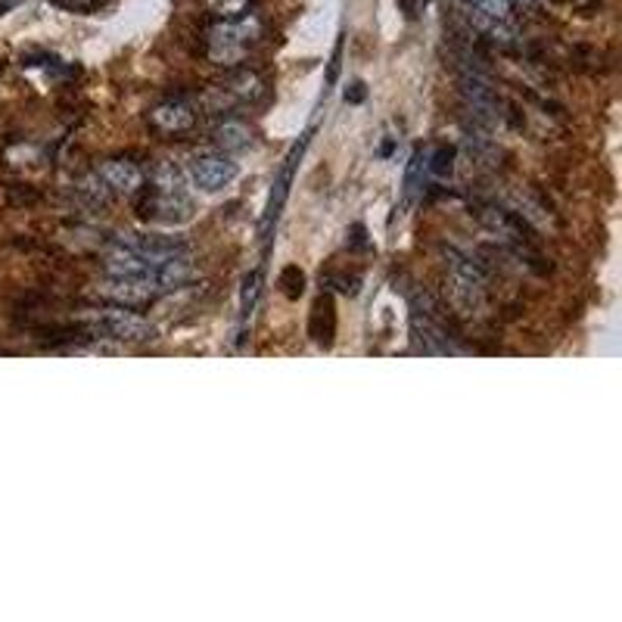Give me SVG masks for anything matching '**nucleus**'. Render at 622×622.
Wrapping results in <instances>:
<instances>
[{
	"mask_svg": "<svg viewBox=\"0 0 622 622\" xmlns=\"http://www.w3.org/2000/svg\"><path fill=\"white\" fill-rule=\"evenodd\" d=\"M135 196V212L143 221L181 224L194 215V199L184 191V177L175 169V162H159L150 175V184L140 187Z\"/></svg>",
	"mask_w": 622,
	"mask_h": 622,
	"instance_id": "obj_1",
	"label": "nucleus"
},
{
	"mask_svg": "<svg viewBox=\"0 0 622 622\" xmlns=\"http://www.w3.org/2000/svg\"><path fill=\"white\" fill-rule=\"evenodd\" d=\"M265 38V22L255 13H246L240 20H218L206 28V59L224 69H237L246 54L253 50L258 41Z\"/></svg>",
	"mask_w": 622,
	"mask_h": 622,
	"instance_id": "obj_2",
	"label": "nucleus"
},
{
	"mask_svg": "<svg viewBox=\"0 0 622 622\" xmlns=\"http://www.w3.org/2000/svg\"><path fill=\"white\" fill-rule=\"evenodd\" d=\"M84 327L91 333V339H110L122 346H140V343L153 339L150 321H143L135 309H125V306L94 309L84 318Z\"/></svg>",
	"mask_w": 622,
	"mask_h": 622,
	"instance_id": "obj_3",
	"label": "nucleus"
},
{
	"mask_svg": "<svg viewBox=\"0 0 622 622\" xmlns=\"http://www.w3.org/2000/svg\"><path fill=\"white\" fill-rule=\"evenodd\" d=\"M268 97V81L253 69H233L224 84L212 88L206 94V106L212 113H233L237 106H255Z\"/></svg>",
	"mask_w": 622,
	"mask_h": 622,
	"instance_id": "obj_4",
	"label": "nucleus"
},
{
	"mask_svg": "<svg viewBox=\"0 0 622 622\" xmlns=\"http://www.w3.org/2000/svg\"><path fill=\"white\" fill-rule=\"evenodd\" d=\"M147 128H150L153 135L165 137V140L191 135L196 128L194 106L184 97L159 100L153 110L147 113Z\"/></svg>",
	"mask_w": 622,
	"mask_h": 622,
	"instance_id": "obj_5",
	"label": "nucleus"
},
{
	"mask_svg": "<svg viewBox=\"0 0 622 622\" xmlns=\"http://www.w3.org/2000/svg\"><path fill=\"white\" fill-rule=\"evenodd\" d=\"M187 175L203 194H218L237 177V165L228 153H196L187 162Z\"/></svg>",
	"mask_w": 622,
	"mask_h": 622,
	"instance_id": "obj_6",
	"label": "nucleus"
},
{
	"mask_svg": "<svg viewBox=\"0 0 622 622\" xmlns=\"http://www.w3.org/2000/svg\"><path fill=\"white\" fill-rule=\"evenodd\" d=\"M100 296L110 302V306H125V309H140V306H150L156 296H162V290L156 287L153 277H110Z\"/></svg>",
	"mask_w": 622,
	"mask_h": 622,
	"instance_id": "obj_7",
	"label": "nucleus"
},
{
	"mask_svg": "<svg viewBox=\"0 0 622 622\" xmlns=\"http://www.w3.org/2000/svg\"><path fill=\"white\" fill-rule=\"evenodd\" d=\"M118 243L125 250L140 255L143 262H150V265H162L165 258L187 253V243L181 237H162V233H122Z\"/></svg>",
	"mask_w": 622,
	"mask_h": 622,
	"instance_id": "obj_8",
	"label": "nucleus"
},
{
	"mask_svg": "<svg viewBox=\"0 0 622 622\" xmlns=\"http://www.w3.org/2000/svg\"><path fill=\"white\" fill-rule=\"evenodd\" d=\"M94 175L113 196H135L143 187V172L128 159H106V162H100Z\"/></svg>",
	"mask_w": 622,
	"mask_h": 622,
	"instance_id": "obj_9",
	"label": "nucleus"
},
{
	"mask_svg": "<svg viewBox=\"0 0 622 622\" xmlns=\"http://www.w3.org/2000/svg\"><path fill=\"white\" fill-rule=\"evenodd\" d=\"M212 143L221 153H243L253 147V128L246 122L237 118H224L212 131Z\"/></svg>",
	"mask_w": 622,
	"mask_h": 622,
	"instance_id": "obj_10",
	"label": "nucleus"
},
{
	"mask_svg": "<svg viewBox=\"0 0 622 622\" xmlns=\"http://www.w3.org/2000/svg\"><path fill=\"white\" fill-rule=\"evenodd\" d=\"M424 169H427L429 177H436V181H446L451 177L454 172V147H436L433 153H424Z\"/></svg>",
	"mask_w": 622,
	"mask_h": 622,
	"instance_id": "obj_11",
	"label": "nucleus"
},
{
	"mask_svg": "<svg viewBox=\"0 0 622 622\" xmlns=\"http://www.w3.org/2000/svg\"><path fill=\"white\" fill-rule=\"evenodd\" d=\"M203 3H206L209 16L224 22V20H240V16H246V13H253L255 0H203Z\"/></svg>",
	"mask_w": 622,
	"mask_h": 622,
	"instance_id": "obj_12",
	"label": "nucleus"
},
{
	"mask_svg": "<svg viewBox=\"0 0 622 622\" xmlns=\"http://www.w3.org/2000/svg\"><path fill=\"white\" fill-rule=\"evenodd\" d=\"M424 175H427V169H424V150H417V153L411 156L408 175H405V199H411V196L424 187Z\"/></svg>",
	"mask_w": 622,
	"mask_h": 622,
	"instance_id": "obj_13",
	"label": "nucleus"
},
{
	"mask_svg": "<svg viewBox=\"0 0 622 622\" xmlns=\"http://www.w3.org/2000/svg\"><path fill=\"white\" fill-rule=\"evenodd\" d=\"M280 287H284V292H287L290 299H299V296H302V287H306V277H302L299 268H287V272L280 274Z\"/></svg>",
	"mask_w": 622,
	"mask_h": 622,
	"instance_id": "obj_14",
	"label": "nucleus"
},
{
	"mask_svg": "<svg viewBox=\"0 0 622 622\" xmlns=\"http://www.w3.org/2000/svg\"><path fill=\"white\" fill-rule=\"evenodd\" d=\"M62 7H69V10H76V13H94L103 0H57Z\"/></svg>",
	"mask_w": 622,
	"mask_h": 622,
	"instance_id": "obj_15",
	"label": "nucleus"
},
{
	"mask_svg": "<svg viewBox=\"0 0 622 622\" xmlns=\"http://www.w3.org/2000/svg\"><path fill=\"white\" fill-rule=\"evenodd\" d=\"M346 100H352V103H361V100H365V84H361V81H355V84H352V91H346Z\"/></svg>",
	"mask_w": 622,
	"mask_h": 622,
	"instance_id": "obj_16",
	"label": "nucleus"
},
{
	"mask_svg": "<svg viewBox=\"0 0 622 622\" xmlns=\"http://www.w3.org/2000/svg\"><path fill=\"white\" fill-rule=\"evenodd\" d=\"M507 3H510V7H514V3H517V7H535L539 0H507Z\"/></svg>",
	"mask_w": 622,
	"mask_h": 622,
	"instance_id": "obj_17",
	"label": "nucleus"
}]
</instances>
